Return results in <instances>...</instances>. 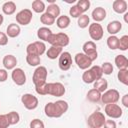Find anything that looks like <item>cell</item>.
Instances as JSON below:
<instances>
[{
    "mask_svg": "<svg viewBox=\"0 0 128 128\" xmlns=\"http://www.w3.org/2000/svg\"><path fill=\"white\" fill-rule=\"evenodd\" d=\"M3 66L5 67V69L7 70H13L16 65H17V59L14 55H6L4 58H3Z\"/></svg>",
    "mask_w": 128,
    "mask_h": 128,
    "instance_id": "obj_17",
    "label": "cell"
},
{
    "mask_svg": "<svg viewBox=\"0 0 128 128\" xmlns=\"http://www.w3.org/2000/svg\"><path fill=\"white\" fill-rule=\"evenodd\" d=\"M115 64L118 69H127L128 68V59L125 55H117L115 57Z\"/></svg>",
    "mask_w": 128,
    "mask_h": 128,
    "instance_id": "obj_23",
    "label": "cell"
},
{
    "mask_svg": "<svg viewBox=\"0 0 128 128\" xmlns=\"http://www.w3.org/2000/svg\"><path fill=\"white\" fill-rule=\"evenodd\" d=\"M89 22H90V18H89L88 15H85V14H82L80 17H78V20H77L78 26L82 29L86 28L89 25Z\"/></svg>",
    "mask_w": 128,
    "mask_h": 128,
    "instance_id": "obj_36",
    "label": "cell"
},
{
    "mask_svg": "<svg viewBox=\"0 0 128 128\" xmlns=\"http://www.w3.org/2000/svg\"><path fill=\"white\" fill-rule=\"evenodd\" d=\"M3 20H4V18H3V15H2V14H0V26L2 25V23H3Z\"/></svg>",
    "mask_w": 128,
    "mask_h": 128,
    "instance_id": "obj_48",
    "label": "cell"
},
{
    "mask_svg": "<svg viewBox=\"0 0 128 128\" xmlns=\"http://www.w3.org/2000/svg\"><path fill=\"white\" fill-rule=\"evenodd\" d=\"M117 77L122 84L128 85V69H119Z\"/></svg>",
    "mask_w": 128,
    "mask_h": 128,
    "instance_id": "obj_33",
    "label": "cell"
},
{
    "mask_svg": "<svg viewBox=\"0 0 128 128\" xmlns=\"http://www.w3.org/2000/svg\"><path fill=\"white\" fill-rule=\"evenodd\" d=\"M113 10L118 14L127 12V2L125 0H115L113 2Z\"/></svg>",
    "mask_w": 128,
    "mask_h": 128,
    "instance_id": "obj_18",
    "label": "cell"
},
{
    "mask_svg": "<svg viewBox=\"0 0 128 128\" xmlns=\"http://www.w3.org/2000/svg\"><path fill=\"white\" fill-rule=\"evenodd\" d=\"M68 110V103L64 100L48 102L44 107L45 115L49 118H59Z\"/></svg>",
    "mask_w": 128,
    "mask_h": 128,
    "instance_id": "obj_1",
    "label": "cell"
},
{
    "mask_svg": "<svg viewBox=\"0 0 128 128\" xmlns=\"http://www.w3.org/2000/svg\"><path fill=\"white\" fill-rule=\"evenodd\" d=\"M8 78V73L6 69H0V82H5Z\"/></svg>",
    "mask_w": 128,
    "mask_h": 128,
    "instance_id": "obj_45",
    "label": "cell"
},
{
    "mask_svg": "<svg viewBox=\"0 0 128 128\" xmlns=\"http://www.w3.org/2000/svg\"><path fill=\"white\" fill-rule=\"evenodd\" d=\"M40 21H41L42 24L47 25V26H50V25L54 24V22H55V18L52 17L51 15H49L48 13L45 12V13H43V14L40 16Z\"/></svg>",
    "mask_w": 128,
    "mask_h": 128,
    "instance_id": "obj_32",
    "label": "cell"
},
{
    "mask_svg": "<svg viewBox=\"0 0 128 128\" xmlns=\"http://www.w3.org/2000/svg\"><path fill=\"white\" fill-rule=\"evenodd\" d=\"M120 98V94L116 89H109L103 92L101 95V101L104 104H114L117 103Z\"/></svg>",
    "mask_w": 128,
    "mask_h": 128,
    "instance_id": "obj_8",
    "label": "cell"
},
{
    "mask_svg": "<svg viewBox=\"0 0 128 128\" xmlns=\"http://www.w3.org/2000/svg\"><path fill=\"white\" fill-rule=\"evenodd\" d=\"M77 6L84 13V12H86L89 9V7H90V1L89 0H79L77 2Z\"/></svg>",
    "mask_w": 128,
    "mask_h": 128,
    "instance_id": "obj_40",
    "label": "cell"
},
{
    "mask_svg": "<svg viewBox=\"0 0 128 128\" xmlns=\"http://www.w3.org/2000/svg\"><path fill=\"white\" fill-rule=\"evenodd\" d=\"M93 83H94V89H96L100 93L105 92L107 90V88H108V82L104 78H100V79L94 81Z\"/></svg>",
    "mask_w": 128,
    "mask_h": 128,
    "instance_id": "obj_24",
    "label": "cell"
},
{
    "mask_svg": "<svg viewBox=\"0 0 128 128\" xmlns=\"http://www.w3.org/2000/svg\"><path fill=\"white\" fill-rule=\"evenodd\" d=\"M52 34V31L51 29H49L48 27H41L38 29L37 31V36L40 40H43V41H46L47 42V39L48 37Z\"/></svg>",
    "mask_w": 128,
    "mask_h": 128,
    "instance_id": "obj_27",
    "label": "cell"
},
{
    "mask_svg": "<svg viewBox=\"0 0 128 128\" xmlns=\"http://www.w3.org/2000/svg\"><path fill=\"white\" fill-rule=\"evenodd\" d=\"M104 128H116V122L112 119H106L104 122Z\"/></svg>",
    "mask_w": 128,
    "mask_h": 128,
    "instance_id": "obj_43",
    "label": "cell"
},
{
    "mask_svg": "<svg viewBox=\"0 0 128 128\" xmlns=\"http://www.w3.org/2000/svg\"><path fill=\"white\" fill-rule=\"evenodd\" d=\"M10 126L6 114H0V128H8Z\"/></svg>",
    "mask_w": 128,
    "mask_h": 128,
    "instance_id": "obj_41",
    "label": "cell"
},
{
    "mask_svg": "<svg viewBox=\"0 0 128 128\" xmlns=\"http://www.w3.org/2000/svg\"><path fill=\"white\" fill-rule=\"evenodd\" d=\"M8 43V36L3 33V32H0V46H5L7 45Z\"/></svg>",
    "mask_w": 128,
    "mask_h": 128,
    "instance_id": "obj_44",
    "label": "cell"
},
{
    "mask_svg": "<svg viewBox=\"0 0 128 128\" xmlns=\"http://www.w3.org/2000/svg\"><path fill=\"white\" fill-rule=\"evenodd\" d=\"M121 29H122V24L120 21L114 20V21H111L107 24V32L111 35L117 34L118 32H120Z\"/></svg>",
    "mask_w": 128,
    "mask_h": 128,
    "instance_id": "obj_19",
    "label": "cell"
},
{
    "mask_svg": "<svg viewBox=\"0 0 128 128\" xmlns=\"http://www.w3.org/2000/svg\"><path fill=\"white\" fill-rule=\"evenodd\" d=\"M82 49H83V52L84 54L93 62L94 60L97 59V56H98V53H97V46L96 44L93 42V41H87L83 44L82 46Z\"/></svg>",
    "mask_w": 128,
    "mask_h": 128,
    "instance_id": "obj_9",
    "label": "cell"
},
{
    "mask_svg": "<svg viewBox=\"0 0 128 128\" xmlns=\"http://www.w3.org/2000/svg\"><path fill=\"white\" fill-rule=\"evenodd\" d=\"M61 53H62V48H61V47L51 46V47L47 50L46 55H47V57H48L49 59L54 60V59H56L57 57H59V56L61 55Z\"/></svg>",
    "mask_w": 128,
    "mask_h": 128,
    "instance_id": "obj_22",
    "label": "cell"
},
{
    "mask_svg": "<svg viewBox=\"0 0 128 128\" xmlns=\"http://www.w3.org/2000/svg\"><path fill=\"white\" fill-rule=\"evenodd\" d=\"M107 46L111 50H115L119 48V38L115 35H111L107 38Z\"/></svg>",
    "mask_w": 128,
    "mask_h": 128,
    "instance_id": "obj_30",
    "label": "cell"
},
{
    "mask_svg": "<svg viewBox=\"0 0 128 128\" xmlns=\"http://www.w3.org/2000/svg\"><path fill=\"white\" fill-rule=\"evenodd\" d=\"M11 77H12L13 82L16 85H18V86H22L26 82L25 72L21 68H14L13 71H12V73H11Z\"/></svg>",
    "mask_w": 128,
    "mask_h": 128,
    "instance_id": "obj_16",
    "label": "cell"
},
{
    "mask_svg": "<svg viewBox=\"0 0 128 128\" xmlns=\"http://www.w3.org/2000/svg\"><path fill=\"white\" fill-rule=\"evenodd\" d=\"M2 11L6 15H12L16 11V4L13 1H7L2 5Z\"/></svg>",
    "mask_w": 128,
    "mask_h": 128,
    "instance_id": "obj_25",
    "label": "cell"
},
{
    "mask_svg": "<svg viewBox=\"0 0 128 128\" xmlns=\"http://www.w3.org/2000/svg\"><path fill=\"white\" fill-rule=\"evenodd\" d=\"M21 102L24 105V107L27 110H34L37 108L38 106V99L36 96L30 94V93H26L23 94L21 97Z\"/></svg>",
    "mask_w": 128,
    "mask_h": 128,
    "instance_id": "obj_10",
    "label": "cell"
},
{
    "mask_svg": "<svg viewBox=\"0 0 128 128\" xmlns=\"http://www.w3.org/2000/svg\"><path fill=\"white\" fill-rule=\"evenodd\" d=\"M103 34H104L103 28L99 23L95 22V23L90 24V26H89V35H90L92 40H95V41L101 40L102 37H103Z\"/></svg>",
    "mask_w": 128,
    "mask_h": 128,
    "instance_id": "obj_13",
    "label": "cell"
},
{
    "mask_svg": "<svg viewBox=\"0 0 128 128\" xmlns=\"http://www.w3.org/2000/svg\"><path fill=\"white\" fill-rule=\"evenodd\" d=\"M69 36L65 33H57V34H54L52 33L48 39H47V42L49 44H51V46H57V47H65L69 44Z\"/></svg>",
    "mask_w": 128,
    "mask_h": 128,
    "instance_id": "obj_4",
    "label": "cell"
},
{
    "mask_svg": "<svg viewBox=\"0 0 128 128\" xmlns=\"http://www.w3.org/2000/svg\"><path fill=\"white\" fill-rule=\"evenodd\" d=\"M46 13H48L49 15H51L52 17H54L56 19V17H59L60 16V8L57 4L53 3V4H50L48 5V7L46 8Z\"/></svg>",
    "mask_w": 128,
    "mask_h": 128,
    "instance_id": "obj_29",
    "label": "cell"
},
{
    "mask_svg": "<svg viewBox=\"0 0 128 128\" xmlns=\"http://www.w3.org/2000/svg\"><path fill=\"white\" fill-rule=\"evenodd\" d=\"M105 120H106L105 115L102 112L95 111L88 117L87 123L90 128H101V127H103Z\"/></svg>",
    "mask_w": 128,
    "mask_h": 128,
    "instance_id": "obj_6",
    "label": "cell"
},
{
    "mask_svg": "<svg viewBox=\"0 0 128 128\" xmlns=\"http://www.w3.org/2000/svg\"><path fill=\"white\" fill-rule=\"evenodd\" d=\"M87 99L90 102H98L101 100V93L99 91H97L96 89L92 88L87 93Z\"/></svg>",
    "mask_w": 128,
    "mask_h": 128,
    "instance_id": "obj_28",
    "label": "cell"
},
{
    "mask_svg": "<svg viewBox=\"0 0 128 128\" xmlns=\"http://www.w3.org/2000/svg\"><path fill=\"white\" fill-rule=\"evenodd\" d=\"M69 14H70V16H72L73 18H78V17H80V16L83 14V12L80 10V8H79L77 5H74V6H72V7L69 9Z\"/></svg>",
    "mask_w": 128,
    "mask_h": 128,
    "instance_id": "obj_38",
    "label": "cell"
},
{
    "mask_svg": "<svg viewBox=\"0 0 128 128\" xmlns=\"http://www.w3.org/2000/svg\"><path fill=\"white\" fill-rule=\"evenodd\" d=\"M26 61L30 66H38L41 62L40 57L37 55H32V54H27L26 56Z\"/></svg>",
    "mask_w": 128,
    "mask_h": 128,
    "instance_id": "obj_35",
    "label": "cell"
},
{
    "mask_svg": "<svg viewBox=\"0 0 128 128\" xmlns=\"http://www.w3.org/2000/svg\"><path fill=\"white\" fill-rule=\"evenodd\" d=\"M122 51H126L128 49V35H123L119 39V48Z\"/></svg>",
    "mask_w": 128,
    "mask_h": 128,
    "instance_id": "obj_37",
    "label": "cell"
},
{
    "mask_svg": "<svg viewBox=\"0 0 128 128\" xmlns=\"http://www.w3.org/2000/svg\"><path fill=\"white\" fill-rule=\"evenodd\" d=\"M59 68L62 71H67L70 69L72 65V57L69 52H62L61 55L59 56V61H58Z\"/></svg>",
    "mask_w": 128,
    "mask_h": 128,
    "instance_id": "obj_14",
    "label": "cell"
},
{
    "mask_svg": "<svg viewBox=\"0 0 128 128\" xmlns=\"http://www.w3.org/2000/svg\"><path fill=\"white\" fill-rule=\"evenodd\" d=\"M101 70H102V73L105 74V75H110L112 72H113V66L110 62H104L101 66Z\"/></svg>",
    "mask_w": 128,
    "mask_h": 128,
    "instance_id": "obj_39",
    "label": "cell"
},
{
    "mask_svg": "<svg viewBox=\"0 0 128 128\" xmlns=\"http://www.w3.org/2000/svg\"><path fill=\"white\" fill-rule=\"evenodd\" d=\"M124 21H125L126 23H128V12H126V13L124 14Z\"/></svg>",
    "mask_w": 128,
    "mask_h": 128,
    "instance_id": "obj_47",
    "label": "cell"
},
{
    "mask_svg": "<svg viewBox=\"0 0 128 128\" xmlns=\"http://www.w3.org/2000/svg\"><path fill=\"white\" fill-rule=\"evenodd\" d=\"M122 104H123L126 108H128V94H125V95L123 96V98H122Z\"/></svg>",
    "mask_w": 128,
    "mask_h": 128,
    "instance_id": "obj_46",
    "label": "cell"
},
{
    "mask_svg": "<svg viewBox=\"0 0 128 128\" xmlns=\"http://www.w3.org/2000/svg\"><path fill=\"white\" fill-rule=\"evenodd\" d=\"M46 51V46L42 41H36L33 43H30L27 47H26V52L27 54H32V55H37V56H41L42 54H44Z\"/></svg>",
    "mask_w": 128,
    "mask_h": 128,
    "instance_id": "obj_7",
    "label": "cell"
},
{
    "mask_svg": "<svg viewBox=\"0 0 128 128\" xmlns=\"http://www.w3.org/2000/svg\"><path fill=\"white\" fill-rule=\"evenodd\" d=\"M21 32V29H20V26L16 23H11L8 25L7 29H6V35L10 38H15L17 37Z\"/></svg>",
    "mask_w": 128,
    "mask_h": 128,
    "instance_id": "obj_20",
    "label": "cell"
},
{
    "mask_svg": "<svg viewBox=\"0 0 128 128\" xmlns=\"http://www.w3.org/2000/svg\"><path fill=\"white\" fill-rule=\"evenodd\" d=\"M6 116H7V119H8V122H9L10 125H15V124H17V123L19 122V120H20L19 114H18L17 112H15V111H11V112L7 113Z\"/></svg>",
    "mask_w": 128,
    "mask_h": 128,
    "instance_id": "obj_34",
    "label": "cell"
},
{
    "mask_svg": "<svg viewBox=\"0 0 128 128\" xmlns=\"http://www.w3.org/2000/svg\"><path fill=\"white\" fill-rule=\"evenodd\" d=\"M30 128H44V123L40 119H33L30 122Z\"/></svg>",
    "mask_w": 128,
    "mask_h": 128,
    "instance_id": "obj_42",
    "label": "cell"
},
{
    "mask_svg": "<svg viewBox=\"0 0 128 128\" xmlns=\"http://www.w3.org/2000/svg\"><path fill=\"white\" fill-rule=\"evenodd\" d=\"M37 94L39 95H52L55 97H61L65 94V87L60 82L45 83L42 86L35 87Z\"/></svg>",
    "mask_w": 128,
    "mask_h": 128,
    "instance_id": "obj_2",
    "label": "cell"
},
{
    "mask_svg": "<svg viewBox=\"0 0 128 128\" xmlns=\"http://www.w3.org/2000/svg\"><path fill=\"white\" fill-rule=\"evenodd\" d=\"M56 25L60 29H65L70 25V18L66 15H61L56 20Z\"/></svg>",
    "mask_w": 128,
    "mask_h": 128,
    "instance_id": "obj_26",
    "label": "cell"
},
{
    "mask_svg": "<svg viewBox=\"0 0 128 128\" xmlns=\"http://www.w3.org/2000/svg\"><path fill=\"white\" fill-rule=\"evenodd\" d=\"M32 10L36 13H42L44 12V10H46L45 4L43 1L41 0H34L32 2Z\"/></svg>",
    "mask_w": 128,
    "mask_h": 128,
    "instance_id": "obj_31",
    "label": "cell"
},
{
    "mask_svg": "<svg viewBox=\"0 0 128 128\" xmlns=\"http://www.w3.org/2000/svg\"><path fill=\"white\" fill-rule=\"evenodd\" d=\"M32 11L30 9H23L16 14V21L20 25H28L32 20Z\"/></svg>",
    "mask_w": 128,
    "mask_h": 128,
    "instance_id": "obj_11",
    "label": "cell"
},
{
    "mask_svg": "<svg viewBox=\"0 0 128 128\" xmlns=\"http://www.w3.org/2000/svg\"><path fill=\"white\" fill-rule=\"evenodd\" d=\"M74 60H75V63L77 64V66L82 70L88 69L92 64V61L84 53H77L75 55V59Z\"/></svg>",
    "mask_w": 128,
    "mask_h": 128,
    "instance_id": "obj_15",
    "label": "cell"
},
{
    "mask_svg": "<svg viewBox=\"0 0 128 128\" xmlns=\"http://www.w3.org/2000/svg\"><path fill=\"white\" fill-rule=\"evenodd\" d=\"M92 18L94 19V21L100 22L103 21L106 18V10L102 7H97L92 11Z\"/></svg>",
    "mask_w": 128,
    "mask_h": 128,
    "instance_id": "obj_21",
    "label": "cell"
},
{
    "mask_svg": "<svg viewBox=\"0 0 128 128\" xmlns=\"http://www.w3.org/2000/svg\"><path fill=\"white\" fill-rule=\"evenodd\" d=\"M47 74H48L47 69L44 66H38L35 69V71L33 73V77H32V80H33L35 87H39V86H42L45 83H47L46 82Z\"/></svg>",
    "mask_w": 128,
    "mask_h": 128,
    "instance_id": "obj_5",
    "label": "cell"
},
{
    "mask_svg": "<svg viewBox=\"0 0 128 128\" xmlns=\"http://www.w3.org/2000/svg\"><path fill=\"white\" fill-rule=\"evenodd\" d=\"M105 114L110 117V118H114V119H117V118H120L122 116V109L119 105H117L116 103L114 104H106L105 106Z\"/></svg>",
    "mask_w": 128,
    "mask_h": 128,
    "instance_id": "obj_12",
    "label": "cell"
},
{
    "mask_svg": "<svg viewBox=\"0 0 128 128\" xmlns=\"http://www.w3.org/2000/svg\"><path fill=\"white\" fill-rule=\"evenodd\" d=\"M102 70H101V67L100 66H92L90 69L86 70L83 75H82V80L84 83L86 84H90V83H93L94 81L102 78Z\"/></svg>",
    "mask_w": 128,
    "mask_h": 128,
    "instance_id": "obj_3",
    "label": "cell"
}]
</instances>
